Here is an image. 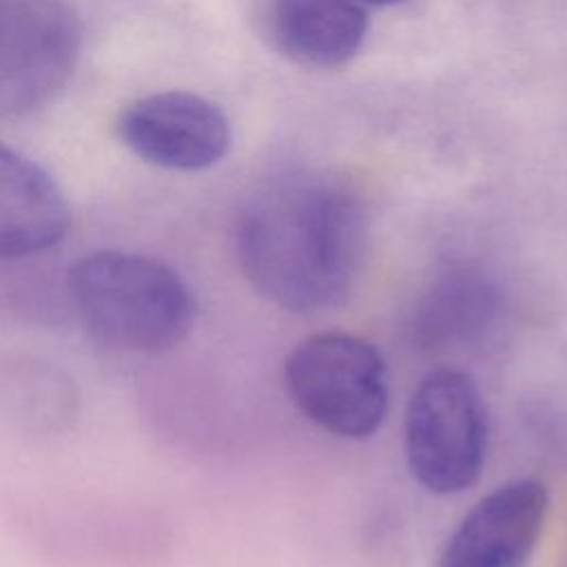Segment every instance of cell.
Returning <instances> with one entry per match:
<instances>
[{
  "label": "cell",
  "mask_w": 567,
  "mask_h": 567,
  "mask_svg": "<svg viewBox=\"0 0 567 567\" xmlns=\"http://www.w3.org/2000/svg\"><path fill=\"white\" fill-rule=\"evenodd\" d=\"M264 29L284 55L308 66H339L361 49L368 16L357 0H268Z\"/></svg>",
  "instance_id": "9c48e42d"
},
{
  "label": "cell",
  "mask_w": 567,
  "mask_h": 567,
  "mask_svg": "<svg viewBox=\"0 0 567 567\" xmlns=\"http://www.w3.org/2000/svg\"><path fill=\"white\" fill-rule=\"evenodd\" d=\"M82 51V20L66 0L0 4V117H22L51 102Z\"/></svg>",
  "instance_id": "5b68a950"
},
{
  "label": "cell",
  "mask_w": 567,
  "mask_h": 567,
  "mask_svg": "<svg viewBox=\"0 0 567 567\" xmlns=\"http://www.w3.org/2000/svg\"><path fill=\"white\" fill-rule=\"evenodd\" d=\"M284 379L299 412L339 439L372 436L390 405L381 352L350 332H317L286 357Z\"/></svg>",
  "instance_id": "3957f363"
},
{
  "label": "cell",
  "mask_w": 567,
  "mask_h": 567,
  "mask_svg": "<svg viewBox=\"0 0 567 567\" xmlns=\"http://www.w3.org/2000/svg\"><path fill=\"white\" fill-rule=\"evenodd\" d=\"M365 215L341 184L292 177L255 193L244 206L235 248L252 290L288 312L339 306L365 255Z\"/></svg>",
  "instance_id": "6da1fadb"
},
{
  "label": "cell",
  "mask_w": 567,
  "mask_h": 567,
  "mask_svg": "<svg viewBox=\"0 0 567 567\" xmlns=\"http://www.w3.org/2000/svg\"><path fill=\"white\" fill-rule=\"evenodd\" d=\"M71 226L58 182L0 140V259H22L58 246Z\"/></svg>",
  "instance_id": "ba28073f"
},
{
  "label": "cell",
  "mask_w": 567,
  "mask_h": 567,
  "mask_svg": "<svg viewBox=\"0 0 567 567\" xmlns=\"http://www.w3.org/2000/svg\"><path fill=\"white\" fill-rule=\"evenodd\" d=\"M0 399L9 416L31 432H60L75 416L73 379L44 361H16L0 377Z\"/></svg>",
  "instance_id": "8fae6325"
},
{
  "label": "cell",
  "mask_w": 567,
  "mask_h": 567,
  "mask_svg": "<svg viewBox=\"0 0 567 567\" xmlns=\"http://www.w3.org/2000/svg\"><path fill=\"white\" fill-rule=\"evenodd\" d=\"M117 135L140 159L168 171H202L230 146V124L210 100L162 91L133 100L117 117Z\"/></svg>",
  "instance_id": "8992f818"
},
{
  "label": "cell",
  "mask_w": 567,
  "mask_h": 567,
  "mask_svg": "<svg viewBox=\"0 0 567 567\" xmlns=\"http://www.w3.org/2000/svg\"><path fill=\"white\" fill-rule=\"evenodd\" d=\"M496 308L494 288L470 272L432 284L416 310V334L430 348H452L481 332Z\"/></svg>",
  "instance_id": "30bf717a"
},
{
  "label": "cell",
  "mask_w": 567,
  "mask_h": 567,
  "mask_svg": "<svg viewBox=\"0 0 567 567\" xmlns=\"http://www.w3.org/2000/svg\"><path fill=\"white\" fill-rule=\"evenodd\" d=\"M66 295L84 330L102 346L131 354H162L193 330L190 286L162 259L131 250H93L66 275Z\"/></svg>",
  "instance_id": "7a4b0ae2"
},
{
  "label": "cell",
  "mask_w": 567,
  "mask_h": 567,
  "mask_svg": "<svg viewBox=\"0 0 567 567\" xmlns=\"http://www.w3.org/2000/svg\"><path fill=\"white\" fill-rule=\"evenodd\" d=\"M487 410L478 385L456 368H436L405 410V458L419 485L439 496L472 487L485 465Z\"/></svg>",
  "instance_id": "277c9868"
},
{
  "label": "cell",
  "mask_w": 567,
  "mask_h": 567,
  "mask_svg": "<svg viewBox=\"0 0 567 567\" xmlns=\"http://www.w3.org/2000/svg\"><path fill=\"white\" fill-rule=\"evenodd\" d=\"M547 509L549 494L540 481L498 485L465 512L439 567H525L540 540Z\"/></svg>",
  "instance_id": "52a82bcc"
},
{
  "label": "cell",
  "mask_w": 567,
  "mask_h": 567,
  "mask_svg": "<svg viewBox=\"0 0 567 567\" xmlns=\"http://www.w3.org/2000/svg\"><path fill=\"white\" fill-rule=\"evenodd\" d=\"M357 2H359V4L365 2V4H383V7H385V4H399V2H403V0H357Z\"/></svg>",
  "instance_id": "7c38bea8"
}]
</instances>
